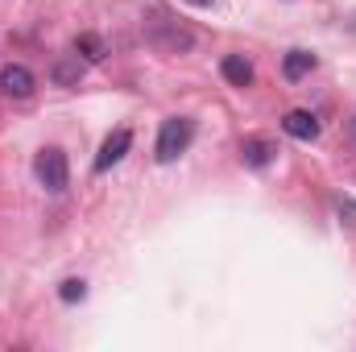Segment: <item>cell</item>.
<instances>
[{"instance_id": "8", "label": "cell", "mask_w": 356, "mask_h": 352, "mask_svg": "<svg viewBox=\"0 0 356 352\" xmlns=\"http://www.w3.org/2000/svg\"><path fill=\"white\" fill-rule=\"evenodd\" d=\"M241 158H245L249 166H269V158H273V145L253 137V141H245V145H241Z\"/></svg>"}, {"instance_id": "10", "label": "cell", "mask_w": 356, "mask_h": 352, "mask_svg": "<svg viewBox=\"0 0 356 352\" xmlns=\"http://www.w3.org/2000/svg\"><path fill=\"white\" fill-rule=\"evenodd\" d=\"M54 83H79V54H75V63H58L54 67Z\"/></svg>"}, {"instance_id": "1", "label": "cell", "mask_w": 356, "mask_h": 352, "mask_svg": "<svg viewBox=\"0 0 356 352\" xmlns=\"http://www.w3.org/2000/svg\"><path fill=\"white\" fill-rule=\"evenodd\" d=\"M33 178H38V182H42L50 195L67 191V178H71L67 154H63L58 145H46V150H38V158H33Z\"/></svg>"}, {"instance_id": "2", "label": "cell", "mask_w": 356, "mask_h": 352, "mask_svg": "<svg viewBox=\"0 0 356 352\" xmlns=\"http://www.w3.org/2000/svg\"><path fill=\"white\" fill-rule=\"evenodd\" d=\"M191 137H195V125L186 116H170L158 133V162H175L178 154H186Z\"/></svg>"}, {"instance_id": "4", "label": "cell", "mask_w": 356, "mask_h": 352, "mask_svg": "<svg viewBox=\"0 0 356 352\" xmlns=\"http://www.w3.org/2000/svg\"><path fill=\"white\" fill-rule=\"evenodd\" d=\"M129 145H133V133H129V129H116V133L104 141V150H99V158H95V170H112V166L129 154Z\"/></svg>"}, {"instance_id": "12", "label": "cell", "mask_w": 356, "mask_h": 352, "mask_svg": "<svg viewBox=\"0 0 356 352\" xmlns=\"http://www.w3.org/2000/svg\"><path fill=\"white\" fill-rule=\"evenodd\" d=\"M186 4H195V8H207V4H211V0H186Z\"/></svg>"}, {"instance_id": "13", "label": "cell", "mask_w": 356, "mask_h": 352, "mask_svg": "<svg viewBox=\"0 0 356 352\" xmlns=\"http://www.w3.org/2000/svg\"><path fill=\"white\" fill-rule=\"evenodd\" d=\"M348 133H353V141H356V120H353V125H348Z\"/></svg>"}, {"instance_id": "6", "label": "cell", "mask_w": 356, "mask_h": 352, "mask_svg": "<svg viewBox=\"0 0 356 352\" xmlns=\"http://www.w3.org/2000/svg\"><path fill=\"white\" fill-rule=\"evenodd\" d=\"M220 71H224V79H228L232 88H249V83H253V67H249L241 54H228V58L220 63Z\"/></svg>"}, {"instance_id": "7", "label": "cell", "mask_w": 356, "mask_h": 352, "mask_svg": "<svg viewBox=\"0 0 356 352\" xmlns=\"http://www.w3.org/2000/svg\"><path fill=\"white\" fill-rule=\"evenodd\" d=\"M311 67H315V54H307V50H290L286 63H282V71H286L290 83H298L302 75H311Z\"/></svg>"}, {"instance_id": "11", "label": "cell", "mask_w": 356, "mask_h": 352, "mask_svg": "<svg viewBox=\"0 0 356 352\" xmlns=\"http://www.w3.org/2000/svg\"><path fill=\"white\" fill-rule=\"evenodd\" d=\"M83 294H88V286H83L79 278H67V282L58 286V298H63V303H79Z\"/></svg>"}, {"instance_id": "9", "label": "cell", "mask_w": 356, "mask_h": 352, "mask_svg": "<svg viewBox=\"0 0 356 352\" xmlns=\"http://www.w3.org/2000/svg\"><path fill=\"white\" fill-rule=\"evenodd\" d=\"M75 50L88 58V63H99L104 58V42L95 38V33H79V42H75Z\"/></svg>"}, {"instance_id": "3", "label": "cell", "mask_w": 356, "mask_h": 352, "mask_svg": "<svg viewBox=\"0 0 356 352\" xmlns=\"http://www.w3.org/2000/svg\"><path fill=\"white\" fill-rule=\"evenodd\" d=\"M0 91H4L8 99H29V95H33V71L21 67V63L4 67V71H0Z\"/></svg>"}, {"instance_id": "5", "label": "cell", "mask_w": 356, "mask_h": 352, "mask_svg": "<svg viewBox=\"0 0 356 352\" xmlns=\"http://www.w3.org/2000/svg\"><path fill=\"white\" fill-rule=\"evenodd\" d=\"M282 129H286L290 137H298V141H315V137H319V120H315L311 112H286Z\"/></svg>"}]
</instances>
